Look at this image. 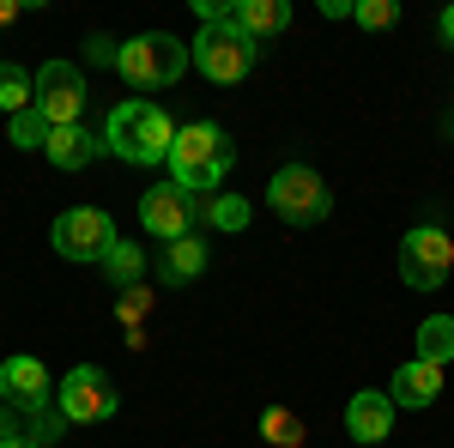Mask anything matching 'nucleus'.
Returning a JSON list of instances; mask_svg holds the SVG:
<instances>
[{
    "instance_id": "4468645a",
    "label": "nucleus",
    "mask_w": 454,
    "mask_h": 448,
    "mask_svg": "<svg viewBox=\"0 0 454 448\" xmlns=\"http://www.w3.org/2000/svg\"><path fill=\"white\" fill-rule=\"evenodd\" d=\"M346 430L357 443H382L387 430H394V400L387 394H357L346 406Z\"/></svg>"
},
{
    "instance_id": "6e6552de",
    "label": "nucleus",
    "mask_w": 454,
    "mask_h": 448,
    "mask_svg": "<svg viewBox=\"0 0 454 448\" xmlns=\"http://www.w3.org/2000/svg\"><path fill=\"white\" fill-rule=\"evenodd\" d=\"M449 273H454V237L449 231H436V224L406 231V242H400V279L412 291H436Z\"/></svg>"
},
{
    "instance_id": "5701e85b",
    "label": "nucleus",
    "mask_w": 454,
    "mask_h": 448,
    "mask_svg": "<svg viewBox=\"0 0 454 448\" xmlns=\"http://www.w3.org/2000/svg\"><path fill=\"white\" fill-rule=\"evenodd\" d=\"M351 12H357V25H364V31H387V25L400 19V6H394V0H357Z\"/></svg>"
},
{
    "instance_id": "c85d7f7f",
    "label": "nucleus",
    "mask_w": 454,
    "mask_h": 448,
    "mask_svg": "<svg viewBox=\"0 0 454 448\" xmlns=\"http://www.w3.org/2000/svg\"><path fill=\"white\" fill-rule=\"evenodd\" d=\"M0 448H36V443H31V436H19V443H0Z\"/></svg>"
},
{
    "instance_id": "2eb2a0df",
    "label": "nucleus",
    "mask_w": 454,
    "mask_h": 448,
    "mask_svg": "<svg viewBox=\"0 0 454 448\" xmlns=\"http://www.w3.org/2000/svg\"><path fill=\"white\" fill-rule=\"evenodd\" d=\"M231 25L254 43H267V36H279L291 25V6L285 0H243V6H231Z\"/></svg>"
},
{
    "instance_id": "7ed1b4c3",
    "label": "nucleus",
    "mask_w": 454,
    "mask_h": 448,
    "mask_svg": "<svg viewBox=\"0 0 454 448\" xmlns=\"http://www.w3.org/2000/svg\"><path fill=\"white\" fill-rule=\"evenodd\" d=\"M188 61L207 73L212 85H237V79H248V73H254L261 43H254V36H243L237 25H231V12H224V19L200 25V36L188 43Z\"/></svg>"
},
{
    "instance_id": "9b49d317",
    "label": "nucleus",
    "mask_w": 454,
    "mask_h": 448,
    "mask_svg": "<svg viewBox=\"0 0 454 448\" xmlns=\"http://www.w3.org/2000/svg\"><path fill=\"white\" fill-rule=\"evenodd\" d=\"M36 109H43L55 128H73L79 109H85V79H79V67L43 61V67H36Z\"/></svg>"
},
{
    "instance_id": "f3484780",
    "label": "nucleus",
    "mask_w": 454,
    "mask_h": 448,
    "mask_svg": "<svg viewBox=\"0 0 454 448\" xmlns=\"http://www.w3.org/2000/svg\"><path fill=\"white\" fill-rule=\"evenodd\" d=\"M261 436L273 448H297V443H309V424H303V413H291V406H267L261 413Z\"/></svg>"
},
{
    "instance_id": "cd10ccee",
    "label": "nucleus",
    "mask_w": 454,
    "mask_h": 448,
    "mask_svg": "<svg viewBox=\"0 0 454 448\" xmlns=\"http://www.w3.org/2000/svg\"><path fill=\"white\" fill-rule=\"evenodd\" d=\"M6 19H19V6H12V0H0V25H6Z\"/></svg>"
},
{
    "instance_id": "9d476101",
    "label": "nucleus",
    "mask_w": 454,
    "mask_h": 448,
    "mask_svg": "<svg viewBox=\"0 0 454 448\" xmlns=\"http://www.w3.org/2000/svg\"><path fill=\"white\" fill-rule=\"evenodd\" d=\"M0 406H12V413H49L55 406V381H49V370L36 364V358H6L0 364Z\"/></svg>"
},
{
    "instance_id": "b1692460",
    "label": "nucleus",
    "mask_w": 454,
    "mask_h": 448,
    "mask_svg": "<svg viewBox=\"0 0 454 448\" xmlns=\"http://www.w3.org/2000/svg\"><path fill=\"white\" fill-rule=\"evenodd\" d=\"M25 436H31L36 448L61 443V436H67V418H61V413H55V406H49V413H36V418H31V430H25Z\"/></svg>"
},
{
    "instance_id": "c756f323",
    "label": "nucleus",
    "mask_w": 454,
    "mask_h": 448,
    "mask_svg": "<svg viewBox=\"0 0 454 448\" xmlns=\"http://www.w3.org/2000/svg\"><path fill=\"white\" fill-rule=\"evenodd\" d=\"M0 67H6V61H0Z\"/></svg>"
},
{
    "instance_id": "423d86ee",
    "label": "nucleus",
    "mask_w": 454,
    "mask_h": 448,
    "mask_svg": "<svg viewBox=\"0 0 454 448\" xmlns=\"http://www.w3.org/2000/svg\"><path fill=\"white\" fill-rule=\"evenodd\" d=\"M267 207L279 212L285 224H321V218L333 212V194H327V182H321L309 164H285V170L267 182Z\"/></svg>"
},
{
    "instance_id": "a878e982",
    "label": "nucleus",
    "mask_w": 454,
    "mask_h": 448,
    "mask_svg": "<svg viewBox=\"0 0 454 448\" xmlns=\"http://www.w3.org/2000/svg\"><path fill=\"white\" fill-rule=\"evenodd\" d=\"M85 55H91L98 67H115V61H121V43H109V36H91V43H85Z\"/></svg>"
},
{
    "instance_id": "f257e3e1",
    "label": "nucleus",
    "mask_w": 454,
    "mask_h": 448,
    "mask_svg": "<svg viewBox=\"0 0 454 448\" xmlns=\"http://www.w3.org/2000/svg\"><path fill=\"white\" fill-rule=\"evenodd\" d=\"M104 145L115 158H128V164H170V145H176V122L164 115L158 104H134L109 109V128H104Z\"/></svg>"
},
{
    "instance_id": "f8f14e48",
    "label": "nucleus",
    "mask_w": 454,
    "mask_h": 448,
    "mask_svg": "<svg viewBox=\"0 0 454 448\" xmlns=\"http://www.w3.org/2000/svg\"><path fill=\"white\" fill-rule=\"evenodd\" d=\"M436 394H442V370H436V364H424V358L400 364L394 381H387V400H394V406H430Z\"/></svg>"
},
{
    "instance_id": "20e7f679",
    "label": "nucleus",
    "mask_w": 454,
    "mask_h": 448,
    "mask_svg": "<svg viewBox=\"0 0 454 448\" xmlns=\"http://www.w3.org/2000/svg\"><path fill=\"white\" fill-rule=\"evenodd\" d=\"M121 79L134 91H158V85H176L188 73V43H176L170 31H145V36H128L121 43Z\"/></svg>"
},
{
    "instance_id": "4be33fe9",
    "label": "nucleus",
    "mask_w": 454,
    "mask_h": 448,
    "mask_svg": "<svg viewBox=\"0 0 454 448\" xmlns=\"http://www.w3.org/2000/svg\"><path fill=\"white\" fill-rule=\"evenodd\" d=\"M243 224H248V200H237V194L212 200V231H243Z\"/></svg>"
},
{
    "instance_id": "aec40b11",
    "label": "nucleus",
    "mask_w": 454,
    "mask_h": 448,
    "mask_svg": "<svg viewBox=\"0 0 454 448\" xmlns=\"http://www.w3.org/2000/svg\"><path fill=\"white\" fill-rule=\"evenodd\" d=\"M49 134H55V122H49L36 104L12 115V145H19V152H49Z\"/></svg>"
},
{
    "instance_id": "0eeeda50",
    "label": "nucleus",
    "mask_w": 454,
    "mask_h": 448,
    "mask_svg": "<svg viewBox=\"0 0 454 448\" xmlns=\"http://www.w3.org/2000/svg\"><path fill=\"white\" fill-rule=\"evenodd\" d=\"M55 413L67 424H104V418H115V381L98 364H79V370H67V381H55Z\"/></svg>"
},
{
    "instance_id": "dca6fc26",
    "label": "nucleus",
    "mask_w": 454,
    "mask_h": 448,
    "mask_svg": "<svg viewBox=\"0 0 454 448\" xmlns=\"http://www.w3.org/2000/svg\"><path fill=\"white\" fill-rule=\"evenodd\" d=\"M200 267H207V242H200V237L164 242V261H158L164 285H188V279H200Z\"/></svg>"
},
{
    "instance_id": "ddd939ff",
    "label": "nucleus",
    "mask_w": 454,
    "mask_h": 448,
    "mask_svg": "<svg viewBox=\"0 0 454 448\" xmlns=\"http://www.w3.org/2000/svg\"><path fill=\"white\" fill-rule=\"evenodd\" d=\"M98 152H109V145L91 134V128H79V122L49 134V164H55V170H85V164H91Z\"/></svg>"
},
{
    "instance_id": "412c9836",
    "label": "nucleus",
    "mask_w": 454,
    "mask_h": 448,
    "mask_svg": "<svg viewBox=\"0 0 454 448\" xmlns=\"http://www.w3.org/2000/svg\"><path fill=\"white\" fill-rule=\"evenodd\" d=\"M36 104V73H19V67H0V109L19 115V109Z\"/></svg>"
},
{
    "instance_id": "f03ea898",
    "label": "nucleus",
    "mask_w": 454,
    "mask_h": 448,
    "mask_svg": "<svg viewBox=\"0 0 454 448\" xmlns=\"http://www.w3.org/2000/svg\"><path fill=\"white\" fill-rule=\"evenodd\" d=\"M224 176H231V139L218 134L212 122H188V128H176V145H170V182H176V188H188V194H212Z\"/></svg>"
},
{
    "instance_id": "393cba45",
    "label": "nucleus",
    "mask_w": 454,
    "mask_h": 448,
    "mask_svg": "<svg viewBox=\"0 0 454 448\" xmlns=\"http://www.w3.org/2000/svg\"><path fill=\"white\" fill-rule=\"evenodd\" d=\"M145 310H152V291H145V285H134V291H121V303H115V315H121L128 327H134V321H140Z\"/></svg>"
},
{
    "instance_id": "bb28decb",
    "label": "nucleus",
    "mask_w": 454,
    "mask_h": 448,
    "mask_svg": "<svg viewBox=\"0 0 454 448\" xmlns=\"http://www.w3.org/2000/svg\"><path fill=\"white\" fill-rule=\"evenodd\" d=\"M442 43H454V6L442 12Z\"/></svg>"
},
{
    "instance_id": "1a4fd4ad",
    "label": "nucleus",
    "mask_w": 454,
    "mask_h": 448,
    "mask_svg": "<svg viewBox=\"0 0 454 448\" xmlns=\"http://www.w3.org/2000/svg\"><path fill=\"white\" fill-rule=\"evenodd\" d=\"M115 242L121 237H115L109 212H98V207H67L55 218V248H61L67 261H104Z\"/></svg>"
},
{
    "instance_id": "39448f33",
    "label": "nucleus",
    "mask_w": 454,
    "mask_h": 448,
    "mask_svg": "<svg viewBox=\"0 0 454 448\" xmlns=\"http://www.w3.org/2000/svg\"><path fill=\"white\" fill-rule=\"evenodd\" d=\"M140 224L145 237H164V242L194 237V224H212V194H188L176 182H158L140 194Z\"/></svg>"
},
{
    "instance_id": "6ab92c4d",
    "label": "nucleus",
    "mask_w": 454,
    "mask_h": 448,
    "mask_svg": "<svg viewBox=\"0 0 454 448\" xmlns=\"http://www.w3.org/2000/svg\"><path fill=\"white\" fill-rule=\"evenodd\" d=\"M419 358L436 364V370L454 358V315H430V321L419 327Z\"/></svg>"
},
{
    "instance_id": "a211bd4d",
    "label": "nucleus",
    "mask_w": 454,
    "mask_h": 448,
    "mask_svg": "<svg viewBox=\"0 0 454 448\" xmlns=\"http://www.w3.org/2000/svg\"><path fill=\"white\" fill-rule=\"evenodd\" d=\"M104 273H109V285H115V291H134V285L145 279V255H140V242H115V248L104 255Z\"/></svg>"
}]
</instances>
